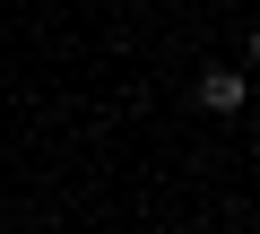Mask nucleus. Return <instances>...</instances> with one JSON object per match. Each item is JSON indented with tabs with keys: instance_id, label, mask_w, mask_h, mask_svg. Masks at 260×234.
<instances>
[{
	"instance_id": "f257e3e1",
	"label": "nucleus",
	"mask_w": 260,
	"mask_h": 234,
	"mask_svg": "<svg viewBox=\"0 0 260 234\" xmlns=\"http://www.w3.org/2000/svg\"><path fill=\"white\" fill-rule=\"evenodd\" d=\"M243 87H251L243 70H200V104H208V113H234V104H243Z\"/></svg>"
},
{
	"instance_id": "f03ea898",
	"label": "nucleus",
	"mask_w": 260,
	"mask_h": 234,
	"mask_svg": "<svg viewBox=\"0 0 260 234\" xmlns=\"http://www.w3.org/2000/svg\"><path fill=\"white\" fill-rule=\"evenodd\" d=\"M251 70H260V26H251Z\"/></svg>"
}]
</instances>
